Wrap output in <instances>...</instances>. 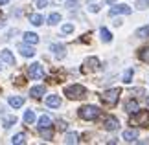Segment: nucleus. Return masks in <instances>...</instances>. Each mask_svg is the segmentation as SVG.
I'll list each match as a JSON object with an SVG mask.
<instances>
[{"label":"nucleus","mask_w":149,"mask_h":145,"mask_svg":"<svg viewBox=\"0 0 149 145\" xmlns=\"http://www.w3.org/2000/svg\"><path fill=\"white\" fill-rule=\"evenodd\" d=\"M46 105L50 108H57V107H61V97L59 96H55V94H52L46 97Z\"/></svg>","instance_id":"f8f14e48"},{"label":"nucleus","mask_w":149,"mask_h":145,"mask_svg":"<svg viewBox=\"0 0 149 145\" xmlns=\"http://www.w3.org/2000/svg\"><path fill=\"white\" fill-rule=\"evenodd\" d=\"M66 123H65V121H63V119H59V121H57V129H59V130H66Z\"/></svg>","instance_id":"473e14b6"},{"label":"nucleus","mask_w":149,"mask_h":145,"mask_svg":"<svg viewBox=\"0 0 149 145\" xmlns=\"http://www.w3.org/2000/svg\"><path fill=\"white\" fill-rule=\"evenodd\" d=\"M136 37H140V39H147V37H149V26L140 28V30L136 31Z\"/></svg>","instance_id":"cd10ccee"},{"label":"nucleus","mask_w":149,"mask_h":145,"mask_svg":"<svg viewBox=\"0 0 149 145\" xmlns=\"http://www.w3.org/2000/svg\"><path fill=\"white\" fill-rule=\"evenodd\" d=\"M100 114H101V110L96 105H85V107L79 108V118L85 119V121H92V119L98 118Z\"/></svg>","instance_id":"f257e3e1"},{"label":"nucleus","mask_w":149,"mask_h":145,"mask_svg":"<svg viewBox=\"0 0 149 145\" xmlns=\"http://www.w3.org/2000/svg\"><path fill=\"white\" fill-rule=\"evenodd\" d=\"M146 101H147V105H149V96H147V97H146Z\"/></svg>","instance_id":"ea45409f"},{"label":"nucleus","mask_w":149,"mask_h":145,"mask_svg":"<svg viewBox=\"0 0 149 145\" xmlns=\"http://www.w3.org/2000/svg\"><path fill=\"white\" fill-rule=\"evenodd\" d=\"M65 96L68 99H81V97L87 96V88L81 85H70L65 88Z\"/></svg>","instance_id":"f03ea898"},{"label":"nucleus","mask_w":149,"mask_h":145,"mask_svg":"<svg viewBox=\"0 0 149 145\" xmlns=\"http://www.w3.org/2000/svg\"><path fill=\"white\" fill-rule=\"evenodd\" d=\"M136 138H138V132H136L134 129H127V130L123 132V140H125V142H129V143L136 142Z\"/></svg>","instance_id":"2eb2a0df"},{"label":"nucleus","mask_w":149,"mask_h":145,"mask_svg":"<svg viewBox=\"0 0 149 145\" xmlns=\"http://www.w3.org/2000/svg\"><path fill=\"white\" fill-rule=\"evenodd\" d=\"M33 121H35V114H33V110H26L24 112V123H33Z\"/></svg>","instance_id":"a878e982"},{"label":"nucleus","mask_w":149,"mask_h":145,"mask_svg":"<svg viewBox=\"0 0 149 145\" xmlns=\"http://www.w3.org/2000/svg\"><path fill=\"white\" fill-rule=\"evenodd\" d=\"M107 2H109V4H114V0H107Z\"/></svg>","instance_id":"58836bf2"},{"label":"nucleus","mask_w":149,"mask_h":145,"mask_svg":"<svg viewBox=\"0 0 149 145\" xmlns=\"http://www.w3.org/2000/svg\"><path fill=\"white\" fill-rule=\"evenodd\" d=\"M131 123L140 125V127H149V110H138V112H134L133 118H131Z\"/></svg>","instance_id":"20e7f679"},{"label":"nucleus","mask_w":149,"mask_h":145,"mask_svg":"<svg viewBox=\"0 0 149 145\" xmlns=\"http://www.w3.org/2000/svg\"><path fill=\"white\" fill-rule=\"evenodd\" d=\"M125 110H127L129 114H134V112H138V110H140L138 101H136V99H129L127 103H125Z\"/></svg>","instance_id":"4468645a"},{"label":"nucleus","mask_w":149,"mask_h":145,"mask_svg":"<svg viewBox=\"0 0 149 145\" xmlns=\"http://www.w3.org/2000/svg\"><path fill=\"white\" fill-rule=\"evenodd\" d=\"M147 2H149V0H147Z\"/></svg>","instance_id":"a19ab883"},{"label":"nucleus","mask_w":149,"mask_h":145,"mask_svg":"<svg viewBox=\"0 0 149 145\" xmlns=\"http://www.w3.org/2000/svg\"><path fill=\"white\" fill-rule=\"evenodd\" d=\"M39 127H52L50 116H41V118H39Z\"/></svg>","instance_id":"bb28decb"},{"label":"nucleus","mask_w":149,"mask_h":145,"mask_svg":"<svg viewBox=\"0 0 149 145\" xmlns=\"http://www.w3.org/2000/svg\"><path fill=\"white\" fill-rule=\"evenodd\" d=\"M9 105L13 107V108H20L22 105H24V97H20V96H11V97H9Z\"/></svg>","instance_id":"f3484780"},{"label":"nucleus","mask_w":149,"mask_h":145,"mask_svg":"<svg viewBox=\"0 0 149 145\" xmlns=\"http://www.w3.org/2000/svg\"><path fill=\"white\" fill-rule=\"evenodd\" d=\"M39 134H41L44 140H52L54 138V130H52V127H39Z\"/></svg>","instance_id":"dca6fc26"},{"label":"nucleus","mask_w":149,"mask_h":145,"mask_svg":"<svg viewBox=\"0 0 149 145\" xmlns=\"http://www.w3.org/2000/svg\"><path fill=\"white\" fill-rule=\"evenodd\" d=\"M138 57H140V61L149 62V46H146V48H142V50L138 51Z\"/></svg>","instance_id":"5701e85b"},{"label":"nucleus","mask_w":149,"mask_h":145,"mask_svg":"<svg viewBox=\"0 0 149 145\" xmlns=\"http://www.w3.org/2000/svg\"><path fill=\"white\" fill-rule=\"evenodd\" d=\"M103 127H105V130H118L120 129V123H118L116 118L109 116V118H105V121H103Z\"/></svg>","instance_id":"6e6552de"},{"label":"nucleus","mask_w":149,"mask_h":145,"mask_svg":"<svg viewBox=\"0 0 149 145\" xmlns=\"http://www.w3.org/2000/svg\"><path fill=\"white\" fill-rule=\"evenodd\" d=\"M30 22L33 26H41L42 22H44V19H42V15H39V13H31L30 15Z\"/></svg>","instance_id":"aec40b11"},{"label":"nucleus","mask_w":149,"mask_h":145,"mask_svg":"<svg viewBox=\"0 0 149 145\" xmlns=\"http://www.w3.org/2000/svg\"><path fill=\"white\" fill-rule=\"evenodd\" d=\"M50 50L54 51V55L57 57V59H65V55H66V48L63 44H52L50 46Z\"/></svg>","instance_id":"1a4fd4ad"},{"label":"nucleus","mask_w":149,"mask_h":145,"mask_svg":"<svg viewBox=\"0 0 149 145\" xmlns=\"http://www.w3.org/2000/svg\"><path fill=\"white\" fill-rule=\"evenodd\" d=\"M98 68H100V59L98 57H88V59L85 61L83 72H94V70H98Z\"/></svg>","instance_id":"0eeeda50"},{"label":"nucleus","mask_w":149,"mask_h":145,"mask_svg":"<svg viewBox=\"0 0 149 145\" xmlns=\"http://www.w3.org/2000/svg\"><path fill=\"white\" fill-rule=\"evenodd\" d=\"M133 74H134V72H133V68H129V70L123 74V83H125V85H129V83H131V79H133Z\"/></svg>","instance_id":"c85d7f7f"},{"label":"nucleus","mask_w":149,"mask_h":145,"mask_svg":"<svg viewBox=\"0 0 149 145\" xmlns=\"http://www.w3.org/2000/svg\"><path fill=\"white\" fill-rule=\"evenodd\" d=\"M11 143H17V145H20V143H26V134L24 132H20V134H17L11 138Z\"/></svg>","instance_id":"393cba45"},{"label":"nucleus","mask_w":149,"mask_h":145,"mask_svg":"<svg viewBox=\"0 0 149 145\" xmlns=\"http://www.w3.org/2000/svg\"><path fill=\"white\" fill-rule=\"evenodd\" d=\"M77 6H79V4L76 2V0H70V2H66V8L70 9V11H72V9H77Z\"/></svg>","instance_id":"2f4dec72"},{"label":"nucleus","mask_w":149,"mask_h":145,"mask_svg":"<svg viewBox=\"0 0 149 145\" xmlns=\"http://www.w3.org/2000/svg\"><path fill=\"white\" fill-rule=\"evenodd\" d=\"M120 88H111V90H105L101 94V101L105 103L107 107H114L118 103V99H120Z\"/></svg>","instance_id":"7ed1b4c3"},{"label":"nucleus","mask_w":149,"mask_h":145,"mask_svg":"<svg viewBox=\"0 0 149 145\" xmlns=\"http://www.w3.org/2000/svg\"><path fill=\"white\" fill-rule=\"evenodd\" d=\"M100 35H101L103 42H111V40H112V35H111V31H109L107 28H101V30H100Z\"/></svg>","instance_id":"412c9836"},{"label":"nucleus","mask_w":149,"mask_h":145,"mask_svg":"<svg viewBox=\"0 0 149 145\" xmlns=\"http://www.w3.org/2000/svg\"><path fill=\"white\" fill-rule=\"evenodd\" d=\"M24 42H28V44H37L39 42V35H37V33H31V31H26L24 33Z\"/></svg>","instance_id":"a211bd4d"},{"label":"nucleus","mask_w":149,"mask_h":145,"mask_svg":"<svg viewBox=\"0 0 149 145\" xmlns=\"http://www.w3.org/2000/svg\"><path fill=\"white\" fill-rule=\"evenodd\" d=\"M77 142H79V136L76 134V132H68V134L65 136V143L72 145V143H77Z\"/></svg>","instance_id":"4be33fe9"},{"label":"nucleus","mask_w":149,"mask_h":145,"mask_svg":"<svg viewBox=\"0 0 149 145\" xmlns=\"http://www.w3.org/2000/svg\"><path fill=\"white\" fill-rule=\"evenodd\" d=\"M28 74H30L31 79H42L44 77V68L39 65V62H33V65L28 66Z\"/></svg>","instance_id":"423d86ee"},{"label":"nucleus","mask_w":149,"mask_h":145,"mask_svg":"<svg viewBox=\"0 0 149 145\" xmlns=\"http://www.w3.org/2000/svg\"><path fill=\"white\" fill-rule=\"evenodd\" d=\"M61 31L65 33V35H66V33H72L74 31V24H65V26L61 28Z\"/></svg>","instance_id":"c756f323"},{"label":"nucleus","mask_w":149,"mask_h":145,"mask_svg":"<svg viewBox=\"0 0 149 145\" xmlns=\"http://www.w3.org/2000/svg\"><path fill=\"white\" fill-rule=\"evenodd\" d=\"M59 22H61V15L59 13H52L48 17V24L50 26H55V24H59Z\"/></svg>","instance_id":"b1692460"},{"label":"nucleus","mask_w":149,"mask_h":145,"mask_svg":"<svg viewBox=\"0 0 149 145\" xmlns=\"http://www.w3.org/2000/svg\"><path fill=\"white\" fill-rule=\"evenodd\" d=\"M133 13V9H131V6L127 4H116V6H112L111 11H109V15L111 17H116V15H131Z\"/></svg>","instance_id":"39448f33"},{"label":"nucleus","mask_w":149,"mask_h":145,"mask_svg":"<svg viewBox=\"0 0 149 145\" xmlns=\"http://www.w3.org/2000/svg\"><path fill=\"white\" fill-rule=\"evenodd\" d=\"M0 59H2L4 62H8L9 66H15V57H13V53H11L9 50H2V51H0Z\"/></svg>","instance_id":"9d476101"},{"label":"nucleus","mask_w":149,"mask_h":145,"mask_svg":"<svg viewBox=\"0 0 149 145\" xmlns=\"http://www.w3.org/2000/svg\"><path fill=\"white\" fill-rule=\"evenodd\" d=\"M46 4H48V0H35L37 8H46Z\"/></svg>","instance_id":"c9c22d12"},{"label":"nucleus","mask_w":149,"mask_h":145,"mask_svg":"<svg viewBox=\"0 0 149 145\" xmlns=\"http://www.w3.org/2000/svg\"><path fill=\"white\" fill-rule=\"evenodd\" d=\"M19 51H20V55H24V57H33L35 55V50L31 48V46H28L26 44H19Z\"/></svg>","instance_id":"9b49d317"},{"label":"nucleus","mask_w":149,"mask_h":145,"mask_svg":"<svg viewBox=\"0 0 149 145\" xmlns=\"http://www.w3.org/2000/svg\"><path fill=\"white\" fill-rule=\"evenodd\" d=\"M147 6H149L147 0H136V8H138V9H146Z\"/></svg>","instance_id":"7c9ffc66"},{"label":"nucleus","mask_w":149,"mask_h":145,"mask_svg":"<svg viewBox=\"0 0 149 145\" xmlns=\"http://www.w3.org/2000/svg\"><path fill=\"white\" fill-rule=\"evenodd\" d=\"M44 92H46V88H44L42 85H39V86H33V88L30 90V96L33 97V99H39V97L44 96Z\"/></svg>","instance_id":"ddd939ff"},{"label":"nucleus","mask_w":149,"mask_h":145,"mask_svg":"<svg viewBox=\"0 0 149 145\" xmlns=\"http://www.w3.org/2000/svg\"><path fill=\"white\" fill-rule=\"evenodd\" d=\"M0 28H4V19H0Z\"/></svg>","instance_id":"4c0bfd02"},{"label":"nucleus","mask_w":149,"mask_h":145,"mask_svg":"<svg viewBox=\"0 0 149 145\" xmlns=\"http://www.w3.org/2000/svg\"><path fill=\"white\" fill-rule=\"evenodd\" d=\"M88 11H92V13H98V11H100V6H98V4H88Z\"/></svg>","instance_id":"72a5a7b5"},{"label":"nucleus","mask_w":149,"mask_h":145,"mask_svg":"<svg viewBox=\"0 0 149 145\" xmlns=\"http://www.w3.org/2000/svg\"><path fill=\"white\" fill-rule=\"evenodd\" d=\"M17 123V116H8V118L2 119V127L4 129H9V127H13Z\"/></svg>","instance_id":"6ab92c4d"},{"label":"nucleus","mask_w":149,"mask_h":145,"mask_svg":"<svg viewBox=\"0 0 149 145\" xmlns=\"http://www.w3.org/2000/svg\"><path fill=\"white\" fill-rule=\"evenodd\" d=\"M13 83H15L17 86H22V85L26 83V81H24V77H20V75H19V77H15V81H13Z\"/></svg>","instance_id":"f704fd0d"},{"label":"nucleus","mask_w":149,"mask_h":145,"mask_svg":"<svg viewBox=\"0 0 149 145\" xmlns=\"http://www.w3.org/2000/svg\"><path fill=\"white\" fill-rule=\"evenodd\" d=\"M8 2H9V0H0V6H6Z\"/></svg>","instance_id":"e433bc0d"}]
</instances>
